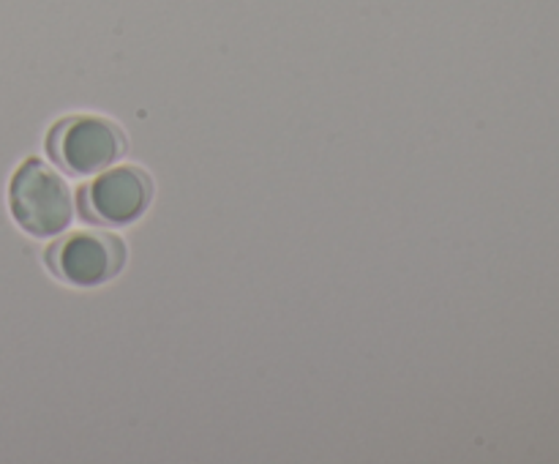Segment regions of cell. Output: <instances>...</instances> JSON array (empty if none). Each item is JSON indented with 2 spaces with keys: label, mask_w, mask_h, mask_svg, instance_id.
Returning a JSON list of instances; mask_svg holds the SVG:
<instances>
[{
  "label": "cell",
  "mask_w": 559,
  "mask_h": 464,
  "mask_svg": "<svg viewBox=\"0 0 559 464\" xmlns=\"http://www.w3.org/2000/svg\"><path fill=\"white\" fill-rule=\"evenodd\" d=\"M9 205L16 224L36 238L60 235L74 216V194L69 183L36 158L22 164L11 178Z\"/></svg>",
  "instance_id": "1"
},
{
  "label": "cell",
  "mask_w": 559,
  "mask_h": 464,
  "mask_svg": "<svg viewBox=\"0 0 559 464\" xmlns=\"http://www.w3.org/2000/svg\"><path fill=\"white\" fill-rule=\"evenodd\" d=\"M126 134L107 118L76 115L55 123L47 136V151L71 175H93L112 167L126 153Z\"/></svg>",
  "instance_id": "2"
},
{
  "label": "cell",
  "mask_w": 559,
  "mask_h": 464,
  "mask_svg": "<svg viewBox=\"0 0 559 464\" xmlns=\"http://www.w3.org/2000/svg\"><path fill=\"white\" fill-rule=\"evenodd\" d=\"M47 262L74 287H98L126 265V243L112 233H71L47 251Z\"/></svg>",
  "instance_id": "3"
},
{
  "label": "cell",
  "mask_w": 559,
  "mask_h": 464,
  "mask_svg": "<svg viewBox=\"0 0 559 464\" xmlns=\"http://www.w3.org/2000/svg\"><path fill=\"white\" fill-rule=\"evenodd\" d=\"M151 200V175L145 169L134 167V164H123V167L107 169L91 186H85V191H82V213L91 222L123 227V224L136 222L147 211Z\"/></svg>",
  "instance_id": "4"
}]
</instances>
